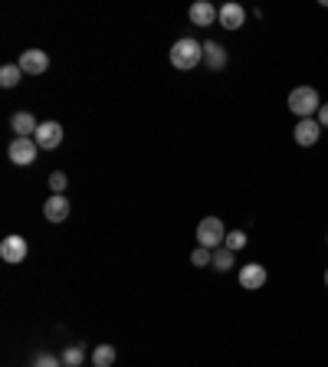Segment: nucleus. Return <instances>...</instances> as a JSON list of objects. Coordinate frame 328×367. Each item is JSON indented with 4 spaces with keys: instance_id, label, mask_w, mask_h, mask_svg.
<instances>
[{
    "instance_id": "f257e3e1",
    "label": "nucleus",
    "mask_w": 328,
    "mask_h": 367,
    "mask_svg": "<svg viewBox=\"0 0 328 367\" xmlns=\"http://www.w3.org/2000/svg\"><path fill=\"white\" fill-rule=\"evenodd\" d=\"M204 63V43L194 37H181L174 46H171V66L174 69H197Z\"/></svg>"
},
{
    "instance_id": "f03ea898",
    "label": "nucleus",
    "mask_w": 328,
    "mask_h": 367,
    "mask_svg": "<svg viewBox=\"0 0 328 367\" xmlns=\"http://www.w3.org/2000/svg\"><path fill=\"white\" fill-rule=\"evenodd\" d=\"M322 108V99L312 85H299L289 92V112H296L299 118H315Z\"/></svg>"
},
{
    "instance_id": "7ed1b4c3",
    "label": "nucleus",
    "mask_w": 328,
    "mask_h": 367,
    "mask_svg": "<svg viewBox=\"0 0 328 367\" xmlns=\"http://www.w3.org/2000/svg\"><path fill=\"white\" fill-rule=\"evenodd\" d=\"M226 240V230H224V220H217V217H207L197 223V246H204V249H220Z\"/></svg>"
},
{
    "instance_id": "20e7f679",
    "label": "nucleus",
    "mask_w": 328,
    "mask_h": 367,
    "mask_svg": "<svg viewBox=\"0 0 328 367\" xmlns=\"http://www.w3.org/2000/svg\"><path fill=\"white\" fill-rule=\"evenodd\" d=\"M40 154V144L33 142V138H13L7 148V158L17 164V168H30L33 161H37Z\"/></svg>"
},
{
    "instance_id": "39448f33",
    "label": "nucleus",
    "mask_w": 328,
    "mask_h": 367,
    "mask_svg": "<svg viewBox=\"0 0 328 367\" xmlns=\"http://www.w3.org/2000/svg\"><path fill=\"white\" fill-rule=\"evenodd\" d=\"M27 253H30V246H27V240H23L20 233L4 236V243H0V259H4V263L20 266L23 259H27Z\"/></svg>"
},
{
    "instance_id": "423d86ee",
    "label": "nucleus",
    "mask_w": 328,
    "mask_h": 367,
    "mask_svg": "<svg viewBox=\"0 0 328 367\" xmlns=\"http://www.w3.org/2000/svg\"><path fill=\"white\" fill-rule=\"evenodd\" d=\"M33 142L40 144V151H53L63 144V125L59 122H40L37 135H33Z\"/></svg>"
},
{
    "instance_id": "0eeeda50",
    "label": "nucleus",
    "mask_w": 328,
    "mask_h": 367,
    "mask_svg": "<svg viewBox=\"0 0 328 367\" xmlns=\"http://www.w3.org/2000/svg\"><path fill=\"white\" fill-rule=\"evenodd\" d=\"M240 285H243L246 292H256V289H262L266 285V279H269V273H266V266H260V263H246L243 269H240Z\"/></svg>"
},
{
    "instance_id": "6e6552de",
    "label": "nucleus",
    "mask_w": 328,
    "mask_h": 367,
    "mask_svg": "<svg viewBox=\"0 0 328 367\" xmlns=\"http://www.w3.org/2000/svg\"><path fill=\"white\" fill-rule=\"evenodd\" d=\"M17 66L23 69V75H43L49 69V56L43 49H27V53H20Z\"/></svg>"
},
{
    "instance_id": "1a4fd4ad",
    "label": "nucleus",
    "mask_w": 328,
    "mask_h": 367,
    "mask_svg": "<svg viewBox=\"0 0 328 367\" xmlns=\"http://www.w3.org/2000/svg\"><path fill=\"white\" fill-rule=\"evenodd\" d=\"M69 210H73V204L66 200V194H53V197H47V204H43V217H47L49 223H63V220L69 217Z\"/></svg>"
},
{
    "instance_id": "9d476101",
    "label": "nucleus",
    "mask_w": 328,
    "mask_h": 367,
    "mask_svg": "<svg viewBox=\"0 0 328 367\" xmlns=\"http://www.w3.org/2000/svg\"><path fill=\"white\" fill-rule=\"evenodd\" d=\"M319 138H322L319 118H299V125H296V144H302V148H312Z\"/></svg>"
},
{
    "instance_id": "9b49d317",
    "label": "nucleus",
    "mask_w": 328,
    "mask_h": 367,
    "mask_svg": "<svg viewBox=\"0 0 328 367\" xmlns=\"http://www.w3.org/2000/svg\"><path fill=\"white\" fill-rule=\"evenodd\" d=\"M188 17H190V23H194V27H210V23L220 17V10H217L214 4H207V0H197V4H190Z\"/></svg>"
},
{
    "instance_id": "f8f14e48",
    "label": "nucleus",
    "mask_w": 328,
    "mask_h": 367,
    "mask_svg": "<svg viewBox=\"0 0 328 367\" xmlns=\"http://www.w3.org/2000/svg\"><path fill=\"white\" fill-rule=\"evenodd\" d=\"M10 128H13L17 138H33L37 128H40V122L30 112H13V115H10Z\"/></svg>"
},
{
    "instance_id": "ddd939ff",
    "label": "nucleus",
    "mask_w": 328,
    "mask_h": 367,
    "mask_svg": "<svg viewBox=\"0 0 328 367\" xmlns=\"http://www.w3.org/2000/svg\"><path fill=\"white\" fill-rule=\"evenodd\" d=\"M217 20H220V27L224 30H240L243 27V20H246V10L240 7V4H224Z\"/></svg>"
},
{
    "instance_id": "4468645a",
    "label": "nucleus",
    "mask_w": 328,
    "mask_h": 367,
    "mask_svg": "<svg viewBox=\"0 0 328 367\" xmlns=\"http://www.w3.org/2000/svg\"><path fill=\"white\" fill-rule=\"evenodd\" d=\"M204 66L214 69V73H220V69L226 66V49L217 43V39H207L204 43Z\"/></svg>"
},
{
    "instance_id": "2eb2a0df",
    "label": "nucleus",
    "mask_w": 328,
    "mask_h": 367,
    "mask_svg": "<svg viewBox=\"0 0 328 367\" xmlns=\"http://www.w3.org/2000/svg\"><path fill=\"white\" fill-rule=\"evenodd\" d=\"M20 75H23V69H20L17 63H7V66L0 69V85H4V89H17Z\"/></svg>"
},
{
    "instance_id": "dca6fc26",
    "label": "nucleus",
    "mask_w": 328,
    "mask_h": 367,
    "mask_svg": "<svg viewBox=\"0 0 328 367\" xmlns=\"http://www.w3.org/2000/svg\"><path fill=\"white\" fill-rule=\"evenodd\" d=\"M214 269L217 273H230L233 269V249H226V246L214 249Z\"/></svg>"
},
{
    "instance_id": "f3484780",
    "label": "nucleus",
    "mask_w": 328,
    "mask_h": 367,
    "mask_svg": "<svg viewBox=\"0 0 328 367\" xmlns=\"http://www.w3.org/2000/svg\"><path fill=\"white\" fill-rule=\"evenodd\" d=\"M92 364L95 367H112L115 364V348L112 344H99V348L92 351Z\"/></svg>"
},
{
    "instance_id": "a211bd4d",
    "label": "nucleus",
    "mask_w": 328,
    "mask_h": 367,
    "mask_svg": "<svg viewBox=\"0 0 328 367\" xmlns=\"http://www.w3.org/2000/svg\"><path fill=\"white\" fill-rule=\"evenodd\" d=\"M59 361H63V367H79L85 361V348H83V344H69Z\"/></svg>"
},
{
    "instance_id": "6ab92c4d",
    "label": "nucleus",
    "mask_w": 328,
    "mask_h": 367,
    "mask_svg": "<svg viewBox=\"0 0 328 367\" xmlns=\"http://www.w3.org/2000/svg\"><path fill=\"white\" fill-rule=\"evenodd\" d=\"M190 263H194L197 269H204V266H214V253H210V249H204V246H197L194 253H190Z\"/></svg>"
},
{
    "instance_id": "aec40b11",
    "label": "nucleus",
    "mask_w": 328,
    "mask_h": 367,
    "mask_svg": "<svg viewBox=\"0 0 328 367\" xmlns=\"http://www.w3.org/2000/svg\"><path fill=\"white\" fill-rule=\"evenodd\" d=\"M224 246H226V249H233V253H236V249H243V246H246V233H243V230H230L226 240H224Z\"/></svg>"
},
{
    "instance_id": "412c9836",
    "label": "nucleus",
    "mask_w": 328,
    "mask_h": 367,
    "mask_svg": "<svg viewBox=\"0 0 328 367\" xmlns=\"http://www.w3.org/2000/svg\"><path fill=\"white\" fill-rule=\"evenodd\" d=\"M66 187H69L66 174L63 170H53V174H49V190H53V194H66Z\"/></svg>"
},
{
    "instance_id": "4be33fe9",
    "label": "nucleus",
    "mask_w": 328,
    "mask_h": 367,
    "mask_svg": "<svg viewBox=\"0 0 328 367\" xmlns=\"http://www.w3.org/2000/svg\"><path fill=\"white\" fill-rule=\"evenodd\" d=\"M33 367H63V361L53 358V354H40V358L33 361Z\"/></svg>"
},
{
    "instance_id": "5701e85b",
    "label": "nucleus",
    "mask_w": 328,
    "mask_h": 367,
    "mask_svg": "<svg viewBox=\"0 0 328 367\" xmlns=\"http://www.w3.org/2000/svg\"><path fill=\"white\" fill-rule=\"evenodd\" d=\"M315 118H319L322 132H325V128H328V102H322V108H319V115H315Z\"/></svg>"
},
{
    "instance_id": "b1692460",
    "label": "nucleus",
    "mask_w": 328,
    "mask_h": 367,
    "mask_svg": "<svg viewBox=\"0 0 328 367\" xmlns=\"http://www.w3.org/2000/svg\"><path fill=\"white\" fill-rule=\"evenodd\" d=\"M325 285H328V269H325Z\"/></svg>"
}]
</instances>
